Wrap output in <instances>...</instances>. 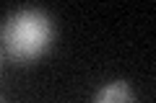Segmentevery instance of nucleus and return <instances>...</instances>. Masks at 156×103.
Returning a JSON list of instances; mask_svg holds the SVG:
<instances>
[{
  "label": "nucleus",
  "instance_id": "obj_1",
  "mask_svg": "<svg viewBox=\"0 0 156 103\" xmlns=\"http://www.w3.org/2000/svg\"><path fill=\"white\" fill-rule=\"evenodd\" d=\"M52 39H55L52 16L34 5L11 13L0 26V44L16 65H29L47 54Z\"/></svg>",
  "mask_w": 156,
  "mask_h": 103
},
{
  "label": "nucleus",
  "instance_id": "obj_2",
  "mask_svg": "<svg viewBox=\"0 0 156 103\" xmlns=\"http://www.w3.org/2000/svg\"><path fill=\"white\" fill-rule=\"evenodd\" d=\"M91 103H138V98H135V90L130 88V82L112 80L96 90Z\"/></svg>",
  "mask_w": 156,
  "mask_h": 103
},
{
  "label": "nucleus",
  "instance_id": "obj_3",
  "mask_svg": "<svg viewBox=\"0 0 156 103\" xmlns=\"http://www.w3.org/2000/svg\"><path fill=\"white\" fill-rule=\"evenodd\" d=\"M0 103H8V101H5V98H0Z\"/></svg>",
  "mask_w": 156,
  "mask_h": 103
},
{
  "label": "nucleus",
  "instance_id": "obj_4",
  "mask_svg": "<svg viewBox=\"0 0 156 103\" xmlns=\"http://www.w3.org/2000/svg\"><path fill=\"white\" fill-rule=\"evenodd\" d=\"M0 62H3V54H0Z\"/></svg>",
  "mask_w": 156,
  "mask_h": 103
}]
</instances>
